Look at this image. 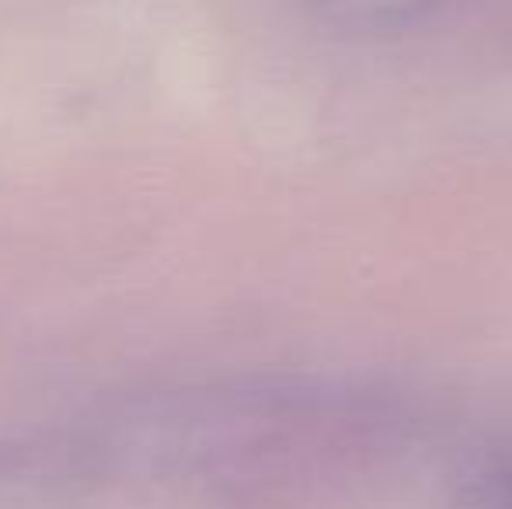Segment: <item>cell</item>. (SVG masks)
Returning a JSON list of instances; mask_svg holds the SVG:
<instances>
[{"label": "cell", "mask_w": 512, "mask_h": 509, "mask_svg": "<svg viewBox=\"0 0 512 509\" xmlns=\"http://www.w3.org/2000/svg\"><path fill=\"white\" fill-rule=\"evenodd\" d=\"M506 492H512V475H509V489Z\"/></svg>", "instance_id": "1"}]
</instances>
